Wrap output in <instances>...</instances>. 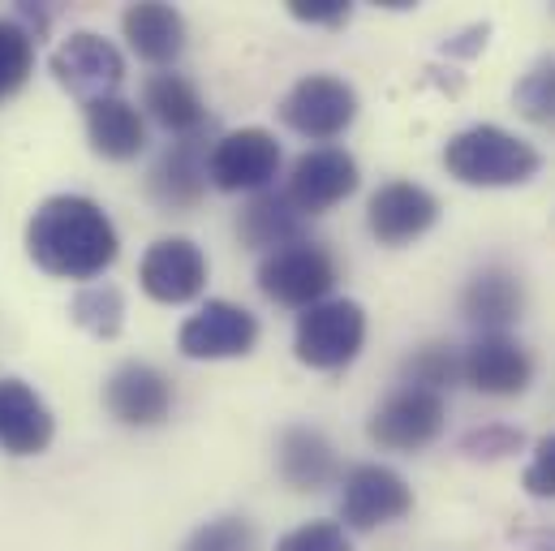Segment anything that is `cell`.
Here are the masks:
<instances>
[{
	"label": "cell",
	"instance_id": "obj_1",
	"mask_svg": "<svg viewBox=\"0 0 555 551\" xmlns=\"http://www.w3.org/2000/svg\"><path fill=\"white\" fill-rule=\"evenodd\" d=\"M26 251L35 268L61 280H95L104 276L117 255L121 238L108 212L87 194H52L35 207L26 225Z\"/></svg>",
	"mask_w": 555,
	"mask_h": 551
},
{
	"label": "cell",
	"instance_id": "obj_2",
	"mask_svg": "<svg viewBox=\"0 0 555 551\" xmlns=\"http://www.w3.org/2000/svg\"><path fill=\"white\" fill-rule=\"evenodd\" d=\"M443 168L461 185L504 190V185H526L530 177H539L543 155L534 142L508 134L504 126H469V130L448 138Z\"/></svg>",
	"mask_w": 555,
	"mask_h": 551
},
{
	"label": "cell",
	"instance_id": "obj_3",
	"mask_svg": "<svg viewBox=\"0 0 555 551\" xmlns=\"http://www.w3.org/2000/svg\"><path fill=\"white\" fill-rule=\"evenodd\" d=\"M366 345V310L353 297H327L297 315L293 354L310 371H340Z\"/></svg>",
	"mask_w": 555,
	"mask_h": 551
},
{
	"label": "cell",
	"instance_id": "obj_4",
	"mask_svg": "<svg viewBox=\"0 0 555 551\" xmlns=\"http://www.w3.org/2000/svg\"><path fill=\"white\" fill-rule=\"evenodd\" d=\"M336 280H340V268H336L332 251L319 242H306V238L259 264L263 297H272L276 306H293V310H310V306L327 302Z\"/></svg>",
	"mask_w": 555,
	"mask_h": 551
},
{
	"label": "cell",
	"instance_id": "obj_5",
	"mask_svg": "<svg viewBox=\"0 0 555 551\" xmlns=\"http://www.w3.org/2000/svg\"><path fill=\"white\" fill-rule=\"evenodd\" d=\"M280 121L301 138H327L345 134L358 121V91L345 78L332 74H306L288 87V95L280 100Z\"/></svg>",
	"mask_w": 555,
	"mask_h": 551
},
{
	"label": "cell",
	"instance_id": "obj_6",
	"mask_svg": "<svg viewBox=\"0 0 555 551\" xmlns=\"http://www.w3.org/2000/svg\"><path fill=\"white\" fill-rule=\"evenodd\" d=\"M280 172V142L263 126L220 134L207 155V181L224 194H263Z\"/></svg>",
	"mask_w": 555,
	"mask_h": 551
},
{
	"label": "cell",
	"instance_id": "obj_7",
	"mask_svg": "<svg viewBox=\"0 0 555 551\" xmlns=\"http://www.w3.org/2000/svg\"><path fill=\"white\" fill-rule=\"evenodd\" d=\"M259 345V319L255 310L211 297L207 306H198L181 332H177V349L194 362H220V358H246Z\"/></svg>",
	"mask_w": 555,
	"mask_h": 551
},
{
	"label": "cell",
	"instance_id": "obj_8",
	"mask_svg": "<svg viewBox=\"0 0 555 551\" xmlns=\"http://www.w3.org/2000/svg\"><path fill=\"white\" fill-rule=\"evenodd\" d=\"M414 509V487L379 461L353 465L345 474V491H340V522L349 530H375V526H392Z\"/></svg>",
	"mask_w": 555,
	"mask_h": 551
},
{
	"label": "cell",
	"instance_id": "obj_9",
	"mask_svg": "<svg viewBox=\"0 0 555 551\" xmlns=\"http://www.w3.org/2000/svg\"><path fill=\"white\" fill-rule=\"evenodd\" d=\"M52 74H56V82L69 95H78L82 104H91V100L117 95V87L126 78V56L117 52L113 39H104L95 30H78V35H69L52 52Z\"/></svg>",
	"mask_w": 555,
	"mask_h": 551
},
{
	"label": "cell",
	"instance_id": "obj_10",
	"mask_svg": "<svg viewBox=\"0 0 555 551\" xmlns=\"http://www.w3.org/2000/svg\"><path fill=\"white\" fill-rule=\"evenodd\" d=\"M358 159L345 146H314L301 151L288 168V185L284 198L301 212V216H323L336 203H345L358 190Z\"/></svg>",
	"mask_w": 555,
	"mask_h": 551
},
{
	"label": "cell",
	"instance_id": "obj_11",
	"mask_svg": "<svg viewBox=\"0 0 555 551\" xmlns=\"http://www.w3.org/2000/svg\"><path fill=\"white\" fill-rule=\"evenodd\" d=\"M443 418H448L443 397L422 393V388H397L379 410L371 413L366 435L388 452H417V448L439 439Z\"/></svg>",
	"mask_w": 555,
	"mask_h": 551
},
{
	"label": "cell",
	"instance_id": "obj_12",
	"mask_svg": "<svg viewBox=\"0 0 555 551\" xmlns=\"http://www.w3.org/2000/svg\"><path fill=\"white\" fill-rule=\"evenodd\" d=\"M465 384L482 397H521L534 384L530 349L508 332H478L469 349H461Z\"/></svg>",
	"mask_w": 555,
	"mask_h": 551
},
{
	"label": "cell",
	"instance_id": "obj_13",
	"mask_svg": "<svg viewBox=\"0 0 555 551\" xmlns=\"http://www.w3.org/2000/svg\"><path fill=\"white\" fill-rule=\"evenodd\" d=\"M439 220V198L417 181H384L366 203V229L379 246H410Z\"/></svg>",
	"mask_w": 555,
	"mask_h": 551
},
{
	"label": "cell",
	"instance_id": "obj_14",
	"mask_svg": "<svg viewBox=\"0 0 555 551\" xmlns=\"http://www.w3.org/2000/svg\"><path fill=\"white\" fill-rule=\"evenodd\" d=\"M207 130L177 138L159 151V159L146 172V194L164 212H190L207 194Z\"/></svg>",
	"mask_w": 555,
	"mask_h": 551
},
{
	"label": "cell",
	"instance_id": "obj_15",
	"mask_svg": "<svg viewBox=\"0 0 555 551\" xmlns=\"http://www.w3.org/2000/svg\"><path fill=\"white\" fill-rule=\"evenodd\" d=\"M139 284L146 297H155L164 306L194 302L207 289V255L190 238H159L142 255Z\"/></svg>",
	"mask_w": 555,
	"mask_h": 551
},
{
	"label": "cell",
	"instance_id": "obj_16",
	"mask_svg": "<svg viewBox=\"0 0 555 551\" xmlns=\"http://www.w3.org/2000/svg\"><path fill=\"white\" fill-rule=\"evenodd\" d=\"M104 406L121 426H159L172 413V380L151 362H126L108 375Z\"/></svg>",
	"mask_w": 555,
	"mask_h": 551
},
{
	"label": "cell",
	"instance_id": "obj_17",
	"mask_svg": "<svg viewBox=\"0 0 555 551\" xmlns=\"http://www.w3.org/2000/svg\"><path fill=\"white\" fill-rule=\"evenodd\" d=\"M461 315L482 332H504L526 315V284L504 264H487L469 276L461 293Z\"/></svg>",
	"mask_w": 555,
	"mask_h": 551
},
{
	"label": "cell",
	"instance_id": "obj_18",
	"mask_svg": "<svg viewBox=\"0 0 555 551\" xmlns=\"http://www.w3.org/2000/svg\"><path fill=\"white\" fill-rule=\"evenodd\" d=\"M56 422L43 397L22 380H0V448L13 457H35L52 444Z\"/></svg>",
	"mask_w": 555,
	"mask_h": 551
},
{
	"label": "cell",
	"instance_id": "obj_19",
	"mask_svg": "<svg viewBox=\"0 0 555 551\" xmlns=\"http://www.w3.org/2000/svg\"><path fill=\"white\" fill-rule=\"evenodd\" d=\"M276 470L288 491H323L340 474V461L323 431L288 426L276 444Z\"/></svg>",
	"mask_w": 555,
	"mask_h": 551
},
{
	"label": "cell",
	"instance_id": "obj_20",
	"mask_svg": "<svg viewBox=\"0 0 555 551\" xmlns=\"http://www.w3.org/2000/svg\"><path fill=\"white\" fill-rule=\"evenodd\" d=\"M142 108L151 113L155 126H164L172 138L203 134V130L211 126L198 87H194L185 74H172V69L146 78V87H142Z\"/></svg>",
	"mask_w": 555,
	"mask_h": 551
},
{
	"label": "cell",
	"instance_id": "obj_21",
	"mask_svg": "<svg viewBox=\"0 0 555 551\" xmlns=\"http://www.w3.org/2000/svg\"><path fill=\"white\" fill-rule=\"evenodd\" d=\"M121 30H126L130 48L151 65H172L185 52V17L177 4L139 0L121 13Z\"/></svg>",
	"mask_w": 555,
	"mask_h": 551
},
{
	"label": "cell",
	"instance_id": "obj_22",
	"mask_svg": "<svg viewBox=\"0 0 555 551\" xmlns=\"http://www.w3.org/2000/svg\"><path fill=\"white\" fill-rule=\"evenodd\" d=\"M87 138L91 146L104 155V159H139L146 151V121H142V108L121 100V95H104V100H91L87 104Z\"/></svg>",
	"mask_w": 555,
	"mask_h": 551
},
{
	"label": "cell",
	"instance_id": "obj_23",
	"mask_svg": "<svg viewBox=\"0 0 555 551\" xmlns=\"http://www.w3.org/2000/svg\"><path fill=\"white\" fill-rule=\"evenodd\" d=\"M301 220H306V216L284 198V190H263V194H255V198L242 207V216H237V238H242V246H250V251L276 255L284 246L301 242Z\"/></svg>",
	"mask_w": 555,
	"mask_h": 551
},
{
	"label": "cell",
	"instance_id": "obj_24",
	"mask_svg": "<svg viewBox=\"0 0 555 551\" xmlns=\"http://www.w3.org/2000/svg\"><path fill=\"white\" fill-rule=\"evenodd\" d=\"M401 384L405 388H422V393H452L456 384H465V362H461V349L456 345H443V341H430L414 349L401 367Z\"/></svg>",
	"mask_w": 555,
	"mask_h": 551
},
{
	"label": "cell",
	"instance_id": "obj_25",
	"mask_svg": "<svg viewBox=\"0 0 555 551\" xmlns=\"http://www.w3.org/2000/svg\"><path fill=\"white\" fill-rule=\"evenodd\" d=\"M69 315H74L78 328H87L91 336H104V341H108V336H117L121 323H126V297H121L117 284H87V289L74 297Z\"/></svg>",
	"mask_w": 555,
	"mask_h": 551
},
{
	"label": "cell",
	"instance_id": "obj_26",
	"mask_svg": "<svg viewBox=\"0 0 555 551\" xmlns=\"http://www.w3.org/2000/svg\"><path fill=\"white\" fill-rule=\"evenodd\" d=\"M30 74H35V30L13 17H0V100L17 95Z\"/></svg>",
	"mask_w": 555,
	"mask_h": 551
},
{
	"label": "cell",
	"instance_id": "obj_27",
	"mask_svg": "<svg viewBox=\"0 0 555 551\" xmlns=\"http://www.w3.org/2000/svg\"><path fill=\"white\" fill-rule=\"evenodd\" d=\"M181 551H259V530H255L250 517L224 513V517L198 526Z\"/></svg>",
	"mask_w": 555,
	"mask_h": 551
},
{
	"label": "cell",
	"instance_id": "obj_28",
	"mask_svg": "<svg viewBox=\"0 0 555 551\" xmlns=\"http://www.w3.org/2000/svg\"><path fill=\"white\" fill-rule=\"evenodd\" d=\"M513 104H517V113H521L526 121L555 130V61L534 65V69H530V74L517 82Z\"/></svg>",
	"mask_w": 555,
	"mask_h": 551
},
{
	"label": "cell",
	"instance_id": "obj_29",
	"mask_svg": "<svg viewBox=\"0 0 555 551\" xmlns=\"http://www.w3.org/2000/svg\"><path fill=\"white\" fill-rule=\"evenodd\" d=\"M526 444V435L508 422H487V426H474L465 439H461V452L474 457V461H500V457H513L517 448Z\"/></svg>",
	"mask_w": 555,
	"mask_h": 551
},
{
	"label": "cell",
	"instance_id": "obj_30",
	"mask_svg": "<svg viewBox=\"0 0 555 551\" xmlns=\"http://www.w3.org/2000/svg\"><path fill=\"white\" fill-rule=\"evenodd\" d=\"M276 551H353V543L340 522H306V526L288 530L276 543Z\"/></svg>",
	"mask_w": 555,
	"mask_h": 551
},
{
	"label": "cell",
	"instance_id": "obj_31",
	"mask_svg": "<svg viewBox=\"0 0 555 551\" xmlns=\"http://www.w3.org/2000/svg\"><path fill=\"white\" fill-rule=\"evenodd\" d=\"M526 491L534 500H555V435H543L534 444V461L526 465Z\"/></svg>",
	"mask_w": 555,
	"mask_h": 551
},
{
	"label": "cell",
	"instance_id": "obj_32",
	"mask_svg": "<svg viewBox=\"0 0 555 551\" xmlns=\"http://www.w3.org/2000/svg\"><path fill=\"white\" fill-rule=\"evenodd\" d=\"M288 13L310 26H340L349 22V0H288Z\"/></svg>",
	"mask_w": 555,
	"mask_h": 551
}]
</instances>
